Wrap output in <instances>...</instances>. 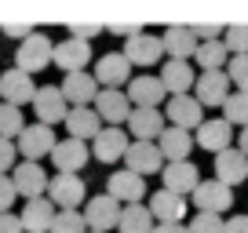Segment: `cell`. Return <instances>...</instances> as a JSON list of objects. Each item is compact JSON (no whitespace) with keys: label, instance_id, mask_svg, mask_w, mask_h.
<instances>
[{"label":"cell","instance_id":"cell-31","mask_svg":"<svg viewBox=\"0 0 248 233\" xmlns=\"http://www.w3.org/2000/svg\"><path fill=\"white\" fill-rule=\"evenodd\" d=\"M194 58H197V66H201L204 73H219L226 62H230V51H226L223 40H201L197 51H194Z\"/></svg>","mask_w":248,"mask_h":233},{"label":"cell","instance_id":"cell-38","mask_svg":"<svg viewBox=\"0 0 248 233\" xmlns=\"http://www.w3.org/2000/svg\"><path fill=\"white\" fill-rule=\"evenodd\" d=\"M186 233H223V215H204V211H197V215L186 222Z\"/></svg>","mask_w":248,"mask_h":233},{"label":"cell","instance_id":"cell-20","mask_svg":"<svg viewBox=\"0 0 248 233\" xmlns=\"http://www.w3.org/2000/svg\"><path fill=\"white\" fill-rule=\"evenodd\" d=\"M157 80L164 84V91H168V99H171V95H190V91H194L197 73H194V66H190V62L168 58V62L161 66V73H157Z\"/></svg>","mask_w":248,"mask_h":233},{"label":"cell","instance_id":"cell-1","mask_svg":"<svg viewBox=\"0 0 248 233\" xmlns=\"http://www.w3.org/2000/svg\"><path fill=\"white\" fill-rule=\"evenodd\" d=\"M51 51H55L51 37H44V33L33 29L30 37L18 44V51H15V70L30 73V77L40 73V70H47V66H51Z\"/></svg>","mask_w":248,"mask_h":233},{"label":"cell","instance_id":"cell-23","mask_svg":"<svg viewBox=\"0 0 248 233\" xmlns=\"http://www.w3.org/2000/svg\"><path fill=\"white\" fill-rule=\"evenodd\" d=\"M194 87H197L194 99L201 102V109H204V106H223L226 95L233 91V87H230V77H226V70H219V73H201V77L194 80Z\"/></svg>","mask_w":248,"mask_h":233},{"label":"cell","instance_id":"cell-28","mask_svg":"<svg viewBox=\"0 0 248 233\" xmlns=\"http://www.w3.org/2000/svg\"><path fill=\"white\" fill-rule=\"evenodd\" d=\"M146 208H150V215H154V222H183L186 218V197L168 193V189H157Z\"/></svg>","mask_w":248,"mask_h":233},{"label":"cell","instance_id":"cell-49","mask_svg":"<svg viewBox=\"0 0 248 233\" xmlns=\"http://www.w3.org/2000/svg\"><path fill=\"white\" fill-rule=\"evenodd\" d=\"M88 233H92V230H88Z\"/></svg>","mask_w":248,"mask_h":233},{"label":"cell","instance_id":"cell-24","mask_svg":"<svg viewBox=\"0 0 248 233\" xmlns=\"http://www.w3.org/2000/svg\"><path fill=\"white\" fill-rule=\"evenodd\" d=\"M216 179L223 182V186H237V182L248 179V157L241 153V149H223V153H216Z\"/></svg>","mask_w":248,"mask_h":233},{"label":"cell","instance_id":"cell-4","mask_svg":"<svg viewBox=\"0 0 248 233\" xmlns=\"http://www.w3.org/2000/svg\"><path fill=\"white\" fill-rule=\"evenodd\" d=\"M124 95H128L132 109H161V102L168 99L164 84H161L157 77H150V73L132 77V80H128V87H124Z\"/></svg>","mask_w":248,"mask_h":233},{"label":"cell","instance_id":"cell-41","mask_svg":"<svg viewBox=\"0 0 248 233\" xmlns=\"http://www.w3.org/2000/svg\"><path fill=\"white\" fill-rule=\"evenodd\" d=\"M66 29H70V37L88 40V44H92V37H95V33H102V22H70Z\"/></svg>","mask_w":248,"mask_h":233},{"label":"cell","instance_id":"cell-6","mask_svg":"<svg viewBox=\"0 0 248 233\" xmlns=\"http://www.w3.org/2000/svg\"><path fill=\"white\" fill-rule=\"evenodd\" d=\"M95 84L99 87H117V91H124L128 87V80H132V66H128V58H124L121 51H106L95 62Z\"/></svg>","mask_w":248,"mask_h":233},{"label":"cell","instance_id":"cell-47","mask_svg":"<svg viewBox=\"0 0 248 233\" xmlns=\"http://www.w3.org/2000/svg\"><path fill=\"white\" fill-rule=\"evenodd\" d=\"M154 233H186V222H154Z\"/></svg>","mask_w":248,"mask_h":233},{"label":"cell","instance_id":"cell-48","mask_svg":"<svg viewBox=\"0 0 248 233\" xmlns=\"http://www.w3.org/2000/svg\"><path fill=\"white\" fill-rule=\"evenodd\" d=\"M237 149L248 157V128H241V135H237Z\"/></svg>","mask_w":248,"mask_h":233},{"label":"cell","instance_id":"cell-13","mask_svg":"<svg viewBox=\"0 0 248 233\" xmlns=\"http://www.w3.org/2000/svg\"><path fill=\"white\" fill-rule=\"evenodd\" d=\"M190 197H194L197 211H204V215H219V211H226L233 204V189L223 186L219 179H201Z\"/></svg>","mask_w":248,"mask_h":233},{"label":"cell","instance_id":"cell-36","mask_svg":"<svg viewBox=\"0 0 248 233\" xmlns=\"http://www.w3.org/2000/svg\"><path fill=\"white\" fill-rule=\"evenodd\" d=\"M226 77H230L233 91H245L248 95V55H230V62H226Z\"/></svg>","mask_w":248,"mask_h":233},{"label":"cell","instance_id":"cell-12","mask_svg":"<svg viewBox=\"0 0 248 233\" xmlns=\"http://www.w3.org/2000/svg\"><path fill=\"white\" fill-rule=\"evenodd\" d=\"M47 201L59 211H77L80 201H84V182H80V175H55V179H47Z\"/></svg>","mask_w":248,"mask_h":233},{"label":"cell","instance_id":"cell-45","mask_svg":"<svg viewBox=\"0 0 248 233\" xmlns=\"http://www.w3.org/2000/svg\"><path fill=\"white\" fill-rule=\"evenodd\" d=\"M0 233H26L15 211H4V215H0Z\"/></svg>","mask_w":248,"mask_h":233},{"label":"cell","instance_id":"cell-2","mask_svg":"<svg viewBox=\"0 0 248 233\" xmlns=\"http://www.w3.org/2000/svg\"><path fill=\"white\" fill-rule=\"evenodd\" d=\"M55 142H59V139H55V128H47V124H26L22 135L15 139V149L22 153V160L40 164V157H51Z\"/></svg>","mask_w":248,"mask_h":233},{"label":"cell","instance_id":"cell-14","mask_svg":"<svg viewBox=\"0 0 248 233\" xmlns=\"http://www.w3.org/2000/svg\"><path fill=\"white\" fill-rule=\"evenodd\" d=\"M106 193L113 197L121 208H128V204H142V197H146V182H142V175L121 168V171H113V175H109Z\"/></svg>","mask_w":248,"mask_h":233},{"label":"cell","instance_id":"cell-8","mask_svg":"<svg viewBox=\"0 0 248 233\" xmlns=\"http://www.w3.org/2000/svg\"><path fill=\"white\" fill-rule=\"evenodd\" d=\"M33 113H37V124H62L66 120V113H70V106H66V99H62V91L55 84H44L37 87V95H33Z\"/></svg>","mask_w":248,"mask_h":233},{"label":"cell","instance_id":"cell-15","mask_svg":"<svg viewBox=\"0 0 248 233\" xmlns=\"http://www.w3.org/2000/svg\"><path fill=\"white\" fill-rule=\"evenodd\" d=\"M128 131L124 128H102L99 135L92 139V157L102 164H113V160H124V153H128Z\"/></svg>","mask_w":248,"mask_h":233},{"label":"cell","instance_id":"cell-25","mask_svg":"<svg viewBox=\"0 0 248 233\" xmlns=\"http://www.w3.org/2000/svg\"><path fill=\"white\" fill-rule=\"evenodd\" d=\"M161 47L168 51V58H179V62H190L197 51V37L190 26H168L161 33Z\"/></svg>","mask_w":248,"mask_h":233},{"label":"cell","instance_id":"cell-7","mask_svg":"<svg viewBox=\"0 0 248 233\" xmlns=\"http://www.w3.org/2000/svg\"><path fill=\"white\" fill-rule=\"evenodd\" d=\"M88 160H92V149H88V142H77V139H62L51 149V164L59 175H80Z\"/></svg>","mask_w":248,"mask_h":233},{"label":"cell","instance_id":"cell-11","mask_svg":"<svg viewBox=\"0 0 248 233\" xmlns=\"http://www.w3.org/2000/svg\"><path fill=\"white\" fill-rule=\"evenodd\" d=\"M92 109L99 113L102 124L117 128V124H124V120H128V113H132V102H128V95H124V91H117V87H99V95H95Z\"/></svg>","mask_w":248,"mask_h":233},{"label":"cell","instance_id":"cell-35","mask_svg":"<svg viewBox=\"0 0 248 233\" xmlns=\"http://www.w3.org/2000/svg\"><path fill=\"white\" fill-rule=\"evenodd\" d=\"M223 44L230 55H248V22H230L223 29Z\"/></svg>","mask_w":248,"mask_h":233},{"label":"cell","instance_id":"cell-37","mask_svg":"<svg viewBox=\"0 0 248 233\" xmlns=\"http://www.w3.org/2000/svg\"><path fill=\"white\" fill-rule=\"evenodd\" d=\"M51 233H88L84 215H80V211H55Z\"/></svg>","mask_w":248,"mask_h":233},{"label":"cell","instance_id":"cell-44","mask_svg":"<svg viewBox=\"0 0 248 233\" xmlns=\"http://www.w3.org/2000/svg\"><path fill=\"white\" fill-rule=\"evenodd\" d=\"M0 29L8 33V37H18V44H22V40L33 33V26L30 22H0Z\"/></svg>","mask_w":248,"mask_h":233},{"label":"cell","instance_id":"cell-39","mask_svg":"<svg viewBox=\"0 0 248 233\" xmlns=\"http://www.w3.org/2000/svg\"><path fill=\"white\" fill-rule=\"evenodd\" d=\"M102 29H109V33H117V37L128 40V37H139V33H146V26H142V22H128V18H109Z\"/></svg>","mask_w":248,"mask_h":233},{"label":"cell","instance_id":"cell-3","mask_svg":"<svg viewBox=\"0 0 248 233\" xmlns=\"http://www.w3.org/2000/svg\"><path fill=\"white\" fill-rule=\"evenodd\" d=\"M84 226L92 233H109V230H117V222H121V204L113 201L109 193H99V197H92V201L84 204Z\"/></svg>","mask_w":248,"mask_h":233},{"label":"cell","instance_id":"cell-46","mask_svg":"<svg viewBox=\"0 0 248 233\" xmlns=\"http://www.w3.org/2000/svg\"><path fill=\"white\" fill-rule=\"evenodd\" d=\"M223 233H248V215H233L223 222Z\"/></svg>","mask_w":248,"mask_h":233},{"label":"cell","instance_id":"cell-10","mask_svg":"<svg viewBox=\"0 0 248 233\" xmlns=\"http://www.w3.org/2000/svg\"><path fill=\"white\" fill-rule=\"evenodd\" d=\"M51 62L59 66L62 73H84V66L92 62V44H88V40H77V37H66V40L55 44Z\"/></svg>","mask_w":248,"mask_h":233},{"label":"cell","instance_id":"cell-9","mask_svg":"<svg viewBox=\"0 0 248 233\" xmlns=\"http://www.w3.org/2000/svg\"><path fill=\"white\" fill-rule=\"evenodd\" d=\"M164 124L179 128V131H190V128L204 124V109L194 95H171L168 99V113H164Z\"/></svg>","mask_w":248,"mask_h":233},{"label":"cell","instance_id":"cell-27","mask_svg":"<svg viewBox=\"0 0 248 233\" xmlns=\"http://www.w3.org/2000/svg\"><path fill=\"white\" fill-rule=\"evenodd\" d=\"M26 233H51V222H55V204L47 197H37V201H26L22 215H18Z\"/></svg>","mask_w":248,"mask_h":233},{"label":"cell","instance_id":"cell-21","mask_svg":"<svg viewBox=\"0 0 248 233\" xmlns=\"http://www.w3.org/2000/svg\"><path fill=\"white\" fill-rule=\"evenodd\" d=\"M124 124H128V131L135 135V142H157V139H161V131L168 128L161 109H132Z\"/></svg>","mask_w":248,"mask_h":233},{"label":"cell","instance_id":"cell-34","mask_svg":"<svg viewBox=\"0 0 248 233\" xmlns=\"http://www.w3.org/2000/svg\"><path fill=\"white\" fill-rule=\"evenodd\" d=\"M22 128H26V120H22V109L8 106V102H0V139L15 142L18 135H22Z\"/></svg>","mask_w":248,"mask_h":233},{"label":"cell","instance_id":"cell-26","mask_svg":"<svg viewBox=\"0 0 248 233\" xmlns=\"http://www.w3.org/2000/svg\"><path fill=\"white\" fill-rule=\"evenodd\" d=\"M62 124H66L70 139H77V142H88V139H95V135L102 131V120H99V113H95L92 106H73Z\"/></svg>","mask_w":248,"mask_h":233},{"label":"cell","instance_id":"cell-40","mask_svg":"<svg viewBox=\"0 0 248 233\" xmlns=\"http://www.w3.org/2000/svg\"><path fill=\"white\" fill-rule=\"evenodd\" d=\"M15 164H18V149H15V142L0 139V175H8Z\"/></svg>","mask_w":248,"mask_h":233},{"label":"cell","instance_id":"cell-29","mask_svg":"<svg viewBox=\"0 0 248 233\" xmlns=\"http://www.w3.org/2000/svg\"><path fill=\"white\" fill-rule=\"evenodd\" d=\"M230 139H233V128L226 124L223 116L204 120V124L197 128V146L208 149V153H223V149H230Z\"/></svg>","mask_w":248,"mask_h":233},{"label":"cell","instance_id":"cell-5","mask_svg":"<svg viewBox=\"0 0 248 233\" xmlns=\"http://www.w3.org/2000/svg\"><path fill=\"white\" fill-rule=\"evenodd\" d=\"M11 182H15V193L26 197V201H37V197H47V171L33 160H18L11 168Z\"/></svg>","mask_w":248,"mask_h":233},{"label":"cell","instance_id":"cell-17","mask_svg":"<svg viewBox=\"0 0 248 233\" xmlns=\"http://www.w3.org/2000/svg\"><path fill=\"white\" fill-rule=\"evenodd\" d=\"M161 189H168V193H179V197H190L197 189V182H201V175H197V164L190 160H175L168 164V168H161Z\"/></svg>","mask_w":248,"mask_h":233},{"label":"cell","instance_id":"cell-32","mask_svg":"<svg viewBox=\"0 0 248 233\" xmlns=\"http://www.w3.org/2000/svg\"><path fill=\"white\" fill-rule=\"evenodd\" d=\"M117 230L121 233H154V215H150L146 204H128V208H121Z\"/></svg>","mask_w":248,"mask_h":233},{"label":"cell","instance_id":"cell-22","mask_svg":"<svg viewBox=\"0 0 248 233\" xmlns=\"http://www.w3.org/2000/svg\"><path fill=\"white\" fill-rule=\"evenodd\" d=\"M124 164H128V171H135V175H154V171L164 168V157L161 149H157V142H132L128 146V153H124Z\"/></svg>","mask_w":248,"mask_h":233},{"label":"cell","instance_id":"cell-19","mask_svg":"<svg viewBox=\"0 0 248 233\" xmlns=\"http://www.w3.org/2000/svg\"><path fill=\"white\" fill-rule=\"evenodd\" d=\"M59 91H62V99H66V106L73 109V106H92L95 95H99V84H95L92 73H66Z\"/></svg>","mask_w":248,"mask_h":233},{"label":"cell","instance_id":"cell-43","mask_svg":"<svg viewBox=\"0 0 248 233\" xmlns=\"http://www.w3.org/2000/svg\"><path fill=\"white\" fill-rule=\"evenodd\" d=\"M194 29V37H204V40H223V29L226 26H219V22H197V26H190Z\"/></svg>","mask_w":248,"mask_h":233},{"label":"cell","instance_id":"cell-18","mask_svg":"<svg viewBox=\"0 0 248 233\" xmlns=\"http://www.w3.org/2000/svg\"><path fill=\"white\" fill-rule=\"evenodd\" d=\"M124 58H128V66H157L161 62V37H150V33H139V37H128L124 40Z\"/></svg>","mask_w":248,"mask_h":233},{"label":"cell","instance_id":"cell-30","mask_svg":"<svg viewBox=\"0 0 248 233\" xmlns=\"http://www.w3.org/2000/svg\"><path fill=\"white\" fill-rule=\"evenodd\" d=\"M157 149H161V157H168V164H175V160H190L194 135H190V131H179V128H164L161 139H157Z\"/></svg>","mask_w":248,"mask_h":233},{"label":"cell","instance_id":"cell-33","mask_svg":"<svg viewBox=\"0 0 248 233\" xmlns=\"http://www.w3.org/2000/svg\"><path fill=\"white\" fill-rule=\"evenodd\" d=\"M223 120L226 124H241V128H248V95L245 91H230L226 95V102H223Z\"/></svg>","mask_w":248,"mask_h":233},{"label":"cell","instance_id":"cell-42","mask_svg":"<svg viewBox=\"0 0 248 233\" xmlns=\"http://www.w3.org/2000/svg\"><path fill=\"white\" fill-rule=\"evenodd\" d=\"M15 182H11V175H0V215L4 211H11V204H15Z\"/></svg>","mask_w":248,"mask_h":233},{"label":"cell","instance_id":"cell-16","mask_svg":"<svg viewBox=\"0 0 248 233\" xmlns=\"http://www.w3.org/2000/svg\"><path fill=\"white\" fill-rule=\"evenodd\" d=\"M33 95H37V84H33L30 73L8 70L4 77H0V102H8V106L22 109L26 102H33Z\"/></svg>","mask_w":248,"mask_h":233}]
</instances>
